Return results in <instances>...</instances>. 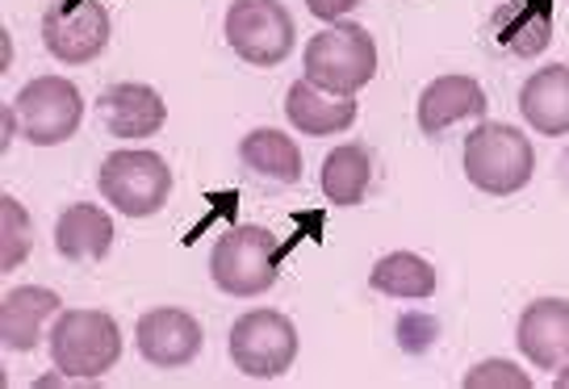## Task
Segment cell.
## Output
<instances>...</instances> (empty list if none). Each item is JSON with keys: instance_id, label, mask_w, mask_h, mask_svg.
<instances>
[{"instance_id": "cell-11", "label": "cell", "mask_w": 569, "mask_h": 389, "mask_svg": "<svg viewBox=\"0 0 569 389\" xmlns=\"http://www.w3.org/2000/svg\"><path fill=\"white\" fill-rule=\"evenodd\" d=\"M97 118L113 139H151L168 122V106L151 84H109L97 101Z\"/></svg>"}, {"instance_id": "cell-19", "label": "cell", "mask_w": 569, "mask_h": 389, "mask_svg": "<svg viewBox=\"0 0 569 389\" xmlns=\"http://www.w3.org/2000/svg\"><path fill=\"white\" fill-rule=\"evenodd\" d=\"M239 160H243V168H251L256 177L272 180V184H298L302 180L298 142L281 134V130H272V126H260V130H251L248 139L239 142Z\"/></svg>"}, {"instance_id": "cell-20", "label": "cell", "mask_w": 569, "mask_h": 389, "mask_svg": "<svg viewBox=\"0 0 569 389\" xmlns=\"http://www.w3.org/2000/svg\"><path fill=\"white\" fill-rule=\"evenodd\" d=\"M373 184V156L360 142H343L322 160V193L331 206H360Z\"/></svg>"}, {"instance_id": "cell-12", "label": "cell", "mask_w": 569, "mask_h": 389, "mask_svg": "<svg viewBox=\"0 0 569 389\" xmlns=\"http://www.w3.org/2000/svg\"><path fill=\"white\" fill-rule=\"evenodd\" d=\"M519 352L532 360L536 369H566L569 365V301L540 298L519 315L516 331Z\"/></svg>"}, {"instance_id": "cell-4", "label": "cell", "mask_w": 569, "mask_h": 389, "mask_svg": "<svg viewBox=\"0 0 569 389\" xmlns=\"http://www.w3.org/2000/svg\"><path fill=\"white\" fill-rule=\"evenodd\" d=\"M306 80L339 97H356L377 76V42L365 26H327L306 42Z\"/></svg>"}, {"instance_id": "cell-14", "label": "cell", "mask_w": 569, "mask_h": 389, "mask_svg": "<svg viewBox=\"0 0 569 389\" xmlns=\"http://www.w3.org/2000/svg\"><path fill=\"white\" fill-rule=\"evenodd\" d=\"M486 106V89L473 76H440L419 92V130L427 139H440L448 126L481 118Z\"/></svg>"}, {"instance_id": "cell-13", "label": "cell", "mask_w": 569, "mask_h": 389, "mask_svg": "<svg viewBox=\"0 0 569 389\" xmlns=\"http://www.w3.org/2000/svg\"><path fill=\"white\" fill-rule=\"evenodd\" d=\"M51 319H59V293L42 285H18L0 301V343L9 352H34Z\"/></svg>"}, {"instance_id": "cell-9", "label": "cell", "mask_w": 569, "mask_h": 389, "mask_svg": "<svg viewBox=\"0 0 569 389\" xmlns=\"http://www.w3.org/2000/svg\"><path fill=\"white\" fill-rule=\"evenodd\" d=\"M42 47L68 63H92L109 47V9L101 0H54L42 13Z\"/></svg>"}, {"instance_id": "cell-18", "label": "cell", "mask_w": 569, "mask_h": 389, "mask_svg": "<svg viewBox=\"0 0 569 389\" xmlns=\"http://www.w3.org/2000/svg\"><path fill=\"white\" fill-rule=\"evenodd\" d=\"M495 38L502 51L536 59L552 42V0H507L495 13Z\"/></svg>"}, {"instance_id": "cell-10", "label": "cell", "mask_w": 569, "mask_h": 389, "mask_svg": "<svg viewBox=\"0 0 569 389\" xmlns=\"http://www.w3.org/2000/svg\"><path fill=\"white\" fill-rule=\"evenodd\" d=\"M201 343H206L201 322L177 306H156L134 327V348L151 369H189L201 356Z\"/></svg>"}, {"instance_id": "cell-1", "label": "cell", "mask_w": 569, "mask_h": 389, "mask_svg": "<svg viewBox=\"0 0 569 389\" xmlns=\"http://www.w3.org/2000/svg\"><path fill=\"white\" fill-rule=\"evenodd\" d=\"M284 248L264 227H231L210 251V277L231 298H260L281 277Z\"/></svg>"}, {"instance_id": "cell-6", "label": "cell", "mask_w": 569, "mask_h": 389, "mask_svg": "<svg viewBox=\"0 0 569 389\" xmlns=\"http://www.w3.org/2000/svg\"><path fill=\"white\" fill-rule=\"evenodd\" d=\"M227 352L243 377L277 381L298 360V327L284 319L281 310H248L234 319Z\"/></svg>"}, {"instance_id": "cell-21", "label": "cell", "mask_w": 569, "mask_h": 389, "mask_svg": "<svg viewBox=\"0 0 569 389\" xmlns=\"http://www.w3.org/2000/svg\"><path fill=\"white\" fill-rule=\"evenodd\" d=\"M369 285H373L377 293H386V298H402V301H423L436 293V268L427 265L423 256H415V251H390V256H381L369 272Z\"/></svg>"}, {"instance_id": "cell-7", "label": "cell", "mask_w": 569, "mask_h": 389, "mask_svg": "<svg viewBox=\"0 0 569 389\" xmlns=\"http://www.w3.org/2000/svg\"><path fill=\"white\" fill-rule=\"evenodd\" d=\"M298 30L281 0H231L227 47L251 68H277L293 54Z\"/></svg>"}, {"instance_id": "cell-24", "label": "cell", "mask_w": 569, "mask_h": 389, "mask_svg": "<svg viewBox=\"0 0 569 389\" xmlns=\"http://www.w3.org/2000/svg\"><path fill=\"white\" fill-rule=\"evenodd\" d=\"M306 9L319 21H331V26H336L339 18H348L352 9H360V0H306Z\"/></svg>"}, {"instance_id": "cell-22", "label": "cell", "mask_w": 569, "mask_h": 389, "mask_svg": "<svg viewBox=\"0 0 569 389\" xmlns=\"http://www.w3.org/2000/svg\"><path fill=\"white\" fill-rule=\"evenodd\" d=\"M0 210H4V256H0V272H13L30 256V248H34V222H30V213L21 210V201L13 193L0 197Z\"/></svg>"}, {"instance_id": "cell-23", "label": "cell", "mask_w": 569, "mask_h": 389, "mask_svg": "<svg viewBox=\"0 0 569 389\" xmlns=\"http://www.w3.org/2000/svg\"><path fill=\"white\" fill-rule=\"evenodd\" d=\"M465 389H528V372H519L511 360H481L478 369L465 372Z\"/></svg>"}, {"instance_id": "cell-3", "label": "cell", "mask_w": 569, "mask_h": 389, "mask_svg": "<svg viewBox=\"0 0 569 389\" xmlns=\"http://www.w3.org/2000/svg\"><path fill=\"white\" fill-rule=\"evenodd\" d=\"M51 360L59 377H106L122 360V327L106 310H63L51 327Z\"/></svg>"}, {"instance_id": "cell-16", "label": "cell", "mask_w": 569, "mask_h": 389, "mask_svg": "<svg viewBox=\"0 0 569 389\" xmlns=\"http://www.w3.org/2000/svg\"><path fill=\"white\" fill-rule=\"evenodd\" d=\"M284 118L293 130H302L310 139H327V134H343L356 122V101L319 89L310 80H298L284 92Z\"/></svg>"}, {"instance_id": "cell-25", "label": "cell", "mask_w": 569, "mask_h": 389, "mask_svg": "<svg viewBox=\"0 0 569 389\" xmlns=\"http://www.w3.org/2000/svg\"><path fill=\"white\" fill-rule=\"evenodd\" d=\"M557 389H569V365L566 369H557Z\"/></svg>"}, {"instance_id": "cell-2", "label": "cell", "mask_w": 569, "mask_h": 389, "mask_svg": "<svg viewBox=\"0 0 569 389\" xmlns=\"http://www.w3.org/2000/svg\"><path fill=\"white\" fill-rule=\"evenodd\" d=\"M536 172V151L528 134H519L516 126L481 122L465 139V177L473 189L490 197L519 193Z\"/></svg>"}, {"instance_id": "cell-17", "label": "cell", "mask_w": 569, "mask_h": 389, "mask_svg": "<svg viewBox=\"0 0 569 389\" xmlns=\"http://www.w3.org/2000/svg\"><path fill=\"white\" fill-rule=\"evenodd\" d=\"M113 248V218L101 206H68L54 222V251L71 260V265H92V260H106Z\"/></svg>"}, {"instance_id": "cell-5", "label": "cell", "mask_w": 569, "mask_h": 389, "mask_svg": "<svg viewBox=\"0 0 569 389\" xmlns=\"http://www.w3.org/2000/svg\"><path fill=\"white\" fill-rule=\"evenodd\" d=\"M97 189L126 218H151V213H160L168 206L172 168L156 151H113V156L101 160Z\"/></svg>"}, {"instance_id": "cell-8", "label": "cell", "mask_w": 569, "mask_h": 389, "mask_svg": "<svg viewBox=\"0 0 569 389\" xmlns=\"http://www.w3.org/2000/svg\"><path fill=\"white\" fill-rule=\"evenodd\" d=\"M21 139L34 147H59L80 130L84 118V97L68 76H34L26 89L13 97Z\"/></svg>"}, {"instance_id": "cell-15", "label": "cell", "mask_w": 569, "mask_h": 389, "mask_svg": "<svg viewBox=\"0 0 569 389\" xmlns=\"http://www.w3.org/2000/svg\"><path fill=\"white\" fill-rule=\"evenodd\" d=\"M519 113L545 139L569 134V63L540 68L519 89Z\"/></svg>"}]
</instances>
